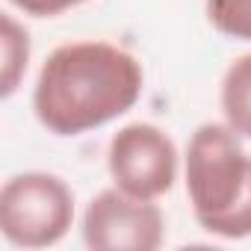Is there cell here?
Returning a JSON list of instances; mask_svg holds the SVG:
<instances>
[{"instance_id":"obj_1","label":"cell","mask_w":251,"mask_h":251,"mask_svg":"<svg viewBox=\"0 0 251 251\" xmlns=\"http://www.w3.org/2000/svg\"><path fill=\"white\" fill-rule=\"evenodd\" d=\"M142 62L112 42L59 45L42 65L33 112L53 136H83L130 112L142 98Z\"/></svg>"},{"instance_id":"obj_2","label":"cell","mask_w":251,"mask_h":251,"mask_svg":"<svg viewBox=\"0 0 251 251\" xmlns=\"http://www.w3.org/2000/svg\"><path fill=\"white\" fill-rule=\"evenodd\" d=\"M186 198L195 222L219 239L251 236V154L227 124L207 121L186 145Z\"/></svg>"},{"instance_id":"obj_3","label":"cell","mask_w":251,"mask_h":251,"mask_svg":"<svg viewBox=\"0 0 251 251\" xmlns=\"http://www.w3.org/2000/svg\"><path fill=\"white\" fill-rule=\"evenodd\" d=\"M74 225V192L50 172L12 175L0 189V230L15 248H50Z\"/></svg>"},{"instance_id":"obj_4","label":"cell","mask_w":251,"mask_h":251,"mask_svg":"<svg viewBox=\"0 0 251 251\" xmlns=\"http://www.w3.org/2000/svg\"><path fill=\"white\" fill-rule=\"evenodd\" d=\"M177 160L180 157L172 136L148 121L124 124L106 148V169L112 183L148 201L172 192L177 180Z\"/></svg>"},{"instance_id":"obj_5","label":"cell","mask_w":251,"mask_h":251,"mask_svg":"<svg viewBox=\"0 0 251 251\" xmlns=\"http://www.w3.org/2000/svg\"><path fill=\"white\" fill-rule=\"evenodd\" d=\"M80 230L92 251H157L166 239V216L154 201L112 186L86 204Z\"/></svg>"},{"instance_id":"obj_6","label":"cell","mask_w":251,"mask_h":251,"mask_svg":"<svg viewBox=\"0 0 251 251\" xmlns=\"http://www.w3.org/2000/svg\"><path fill=\"white\" fill-rule=\"evenodd\" d=\"M222 115L242 139H251V53L236 56L222 77Z\"/></svg>"},{"instance_id":"obj_7","label":"cell","mask_w":251,"mask_h":251,"mask_svg":"<svg viewBox=\"0 0 251 251\" xmlns=\"http://www.w3.org/2000/svg\"><path fill=\"white\" fill-rule=\"evenodd\" d=\"M0 27H3L0 33V95L12 98L30 65V33L9 12H3Z\"/></svg>"},{"instance_id":"obj_8","label":"cell","mask_w":251,"mask_h":251,"mask_svg":"<svg viewBox=\"0 0 251 251\" xmlns=\"http://www.w3.org/2000/svg\"><path fill=\"white\" fill-rule=\"evenodd\" d=\"M204 12L216 33L236 42H251V0H207Z\"/></svg>"},{"instance_id":"obj_9","label":"cell","mask_w":251,"mask_h":251,"mask_svg":"<svg viewBox=\"0 0 251 251\" xmlns=\"http://www.w3.org/2000/svg\"><path fill=\"white\" fill-rule=\"evenodd\" d=\"M15 9H21L30 18H56L68 9H77L89 0H9Z\"/></svg>"}]
</instances>
